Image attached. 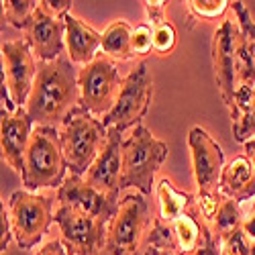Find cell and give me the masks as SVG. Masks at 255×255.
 Returning <instances> with one entry per match:
<instances>
[{
  "instance_id": "obj_1",
  "label": "cell",
  "mask_w": 255,
  "mask_h": 255,
  "mask_svg": "<svg viewBox=\"0 0 255 255\" xmlns=\"http://www.w3.org/2000/svg\"><path fill=\"white\" fill-rule=\"evenodd\" d=\"M80 104L78 70L63 53L55 61H39V72L27 102V115L35 125L57 127Z\"/></svg>"
},
{
  "instance_id": "obj_2",
  "label": "cell",
  "mask_w": 255,
  "mask_h": 255,
  "mask_svg": "<svg viewBox=\"0 0 255 255\" xmlns=\"http://www.w3.org/2000/svg\"><path fill=\"white\" fill-rule=\"evenodd\" d=\"M147 243L159 245L174 255H223L221 237L204 217L198 196L174 221L163 223L155 217Z\"/></svg>"
},
{
  "instance_id": "obj_3",
  "label": "cell",
  "mask_w": 255,
  "mask_h": 255,
  "mask_svg": "<svg viewBox=\"0 0 255 255\" xmlns=\"http://www.w3.org/2000/svg\"><path fill=\"white\" fill-rule=\"evenodd\" d=\"M59 139L70 174L86 176L88 169L98 159L100 151L104 149L106 139H109V129L102 125L100 119H96L82 104H78L63 121Z\"/></svg>"
},
{
  "instance_id": "obj_4",
  "label": "cell",
  "mask_w": 255,
  "mask_h": 255,
  "mask_svg": "<svg viewBox=\"0 0 255 255\" xmlns=\"http://www.w3.org/2000/svg\"><path fill=\"white\" fill-rule=\"evenodd\" d=\"M68 161L63 155L59 131L55 127L37 125L31 135V143L25 155L23 184L29 192L43 188H61L68 178Z\"/></svg>"
},
{
  "instance_id": "obj_5",
  "label": "cell",
  "mask_w": 255,
  "mask_h": 255,
  "mask_svg": "<svg viewBox=\"0 0 255 255\" xmlns=\"http://www.w3.org/2000/svg\"><path fill=\"white\" fill-rule=\"evenodd\" d=\"M188 147L192 155V172L198 186V202L202 206L204 217L215 221L217 208L223 200L221 194V176L225 169V153L221 145L210 137L202 127H192L188 133Z\"/></svg>"
},
{
  "instance_id": "obj_6",
  "label": "cell",
  "mask_w": 255,
  "mask_h": 255,
  "mask_svg": "<svg viewBox=\"0 0 255 255\" xmlns=\"http://www.w3.org/2000/svg\"><path fill=\"white\" fill-rule=\"evenodd\" d=\"M167 157V145L151 135L147 127L139 125L123 143V174L121 192L135 188L143 196H151L155 174Z\"/></svg>"
},
{
  "instance_id": "obj_7",
  "label": "cell",
  "mask_w": 255,
  "mask_h": 255,
  "mask_svg": "<svg viewBox=\"0 0 255 255\" xmlns=\"http://www.w3.org/2000/svg\"><path fill=\"white\" fill-rule=\"evenodd\" d=\"M8 212L16 245L29 251L43 239L53 223V200L49 196L16 190L8 198Z\"/></svg>"
},
{
  "instance_id": "obj_8",
  "label": "cell",
  "mask_w": 255,
  "mask_h": 255,
  "mask_svg": "<svg viewBox=\"0 0 255 255\" xmlns=\"http://www.w3.org/2000/svg\"><path fill=\"white\" fill-rule=\"evenodd\" d=\"M78 86L84 109L94 117L109 115L123 88V78L119 76L115 59L98 53L88 66L78 70Z\"/></svg>"
},
{
  "instance_id": "obj_9",
  "label": "cell",
  "mask_w": 255,
  "mask_h": 255,
  "mask_svg": "<svg viewBox=\"0 0 255 255\" xmlns=\"http://www.w3.org/2000/svg\"><path fill=\"white\" fill-rule=\"evenodd\" d=\"M151 98H153V80L147 63L141 61L123 80L119 98L113 106V111L102 117V125L106 129H117L121 133H125L127 129H135L145 119L147 111H149Z\"/></svg>"
},
{
  "instance_id": "obj_10",
  "label": "cell",
  "mask_w": 255,
  "mask_h": 255,
  "mask_svg": "<svg viewBox=\"0 0 255 255\" xmlns=\"http://www.w3.org/2000/svg\"><path fill=\"white\" fill-rule=\"evenodd\" d=\"M147 225H149V202L141 192L127 194L121 200L117 217L109 223L104 249L111 255H139Z\"/></svg>"
},
{
  "instance_id": "obj_11",
  "label": "cell",
  "mask_w": 255,
  "mask_h": 255,
  "mask_svg": "<svg viewBox=\"0 0 255 255\" xmlns=\"http://www.w3.org/2000/svg\"><path fill=\"white\" fill-rule=\"evenodd\" d=\"M53 223H57L61 231V243L70 255H98L106 247L109 227L92 215L61 204L55 210Z\"/></svg>"
},
{
  "instance_id": "obj_12",
  "label": "cell",
  "mask_w": 255,
  "mask_h": 255,
  "mask_svg": "<svg viewBox=\"0 0 255 255\" xmlns=\"http://www.w3.org/2000/svg\"><path fill=\"white\" fill-rule=\"evenodd\" d=\"M0 51H2V84H6L16 109H25L39 72L35 53L25 39L4 41Z\"/></svg>"
},
{
  "instance_id": "obj_13",
  "label": "cell",
  "mask_w": 255,
  "mask_h": 255,
  "mask_svg": "<svg viewBox=\"0 0 255 255\" xmlns=\"http://www.w3.org/2000/svg\"><path fill=\"white\" fill-rule=\"evenodd\" d=\"M25 33V41L31 45L35 57L39 61H55L63 55V43H66V20L57 14L47 0H41L33 16L20 29Z\"/></svg>"
},
{
  "instance_id": "obj_14",
  "label": "cell",
  "mask_w": 255,
  "mask_h": 255,
  "mask_svg": "<svg viewBox=\"0 0 255 255\" xmlns=\"http://www.w3.org/2000/svg\"><path fill=\"white\" fill-rule=\"evenodd\" d=\"M237 35L239 23H235L233 18H227L212 37V68H215L221 98L227 104L229 113L235 106L237 92Z\"/></svg>"
},
{
  "instance_id": "obj_15",
  "label": "cell",
  "mask_w": 255,
  "mask_h": 255,
  "mask_svg": "<svg viewBox=\"0 0 255 255\" xmlns=\"http://www.w3.org/2000/svg\"><path fill=\"white\" fill-rule=\"evenodd\" d=\"M57 200L61 204H68L74 206L86 215H92L100 221H104L109 225L121 208L119 200H113L106 194H102L100 190L92 188L82 176H74L70 174L66 178V182L61 184V188L57 190Z\"/></svg>"
},
{
  "instance_id": "obj_16",
  "label": "cell",
  "mask_w": 255,
  "mask_h": 255,
  "mask_svg": "<svg viewBox=\"0 0 255 255\" xmlns=\"http://www.w3.org/2000/svg\"><path fill=\"white\" fill-rule=\"evenodd\" d=\"M123 133L117 129H109L104 149L100 151L94 165L88 169L86 180L92 188L100 190L113 200H119L121 194V174H123Z\"/></svg>"
},
{
  "instance_id": "obj_17",
  "label": "cell",
  "mask_w": 255,
  "mask_h": 255,
  "mask_svg": "<svg viewBox=\"0 0 255 255\" xmlns=\"http://www.w3.org/2000/svg\"><path fill=\"white\" fill-rule=\"evenodd\" d=\"M35 123L27 115V109H18L16 113H0V147L2 159L20 176L25 167V155L31 143Z\"/></svg>"
},
{
  "instance_id": "obj_18",
  "label": "cell",
  "mask_w": 255,
  "mask_h": 255,
  "mask_svg": "<svg viewBox=\"0 0 255 255\" xmlns=\"http://www.w3.org/2000/svg\"><path fill=\"white\" fill-rule=\"evenodd\" d=\"M66 20V47H68V57L74 63H88L98 55V49L102 47V35L88 27L84 20L74 16L72 12L63 14Z\"/></svg>"
},
{
  "instance_id": "obj_19",
  "label": "cell",
  "mask_w": 255,
  "mask_h": 255,
  "mask_svg": "<svg viewBox=\"0 0 255 255\" xmlns=\"http://www.w3.org/2000/svg\"><path fill=\"white\" fill-rule=\"evenodd\" d=\"M221 194L239 204L255 196V169L247 155H237L225 165L221 176Z\"/></svg>"
},
{
  "instance_id": "obj_20",
  "label": "cell",
  "mask_w": 255,
  "mask_h": 255,
  "mask_svg": "<svg viewBox=\"0 0 255 255\" xmlns=\"http://www.w3.org/2000/svg\"><path fill=\"white\" fill-rule=\"evenodd\" d=\"M155 194H157V204H159L157 219L163 221V223H169V221L178 219L182 212H186L190 202L196 198L194 194H190V192H180V190H176L174 184L169 182L167 178H161L157 182Z\"/></svg>"
},
{
  "instance_id": "obj_21",
  "label": "cell",
  "mask_w": 255,
  "mask_h": 255,
  "mask_svg": "<svg viewBox=\"0 0 255 255\" xmlns=\"http://www.w3.org/2000/svg\"><path fill=\"white\" fill-rule=\"evenodd\" d=\"M131 37H133L131 25L127 20H115L102 33V53L117 61L133 59Z\"/></svg>"
},
{
  "instance_id": "obj_22",
  "label": "cell",
  "mask_w": 255,
  "mask_h": 255,
  "mask_svg": "<svg viewBox=\"0 0 255 255\" xmlns=\"http://www.w3.org/2000/svg\"><path fill=\"white\" fill-rule=\"evenodd\" d=\"M241 223H243V217H241V210H239V202L223 196V200H221V204L217 208L215 221H212V227H215L217 235L219 237L227 235L229 231L241 227Z\"/></svg>"
},
{
  "instance_id": "obj_23",
  "label": "cell",
  "mask_w": 255,
  "mask_h": 255,
  "mask_svg": "<svg viewBox=\"0 0 255 255\" xmlns=\"http://www.w3.org/2000/svg\"><path fill=\"white\" fill-rule=\"evenodd\" d=\"M37 6H39V2H35V0H4L2 12H4V18L10 27L23 29L25 23L37 10Z\"/></svg>"
},
{
  "instance_id": "obj_24",
  "label": "cell",
  "mask_w": 255,
  "mask_h": 255,
  "mask_svg": "<svg viewBox=\"0 0 255 255\" xmlns=\"http://www.w3.org/2000/svg\"><path fill=\"white\" fill-rule=\"evenodd\" d=\"M186 4H188V10L192 12V16L204 18V20L225 16V12L231 6L229 0H190Z\"/></svg>"
},
{
  "instance_id": "obj_25",
  "label": "cell",
  "mask_w": 255,
  "mask_h": 255,
  "mask_svg": "<svg viewBox=\"0 0 255 255\" xmlns=\"http://www.w3.org/2000/svg\"><path fill=\"white\" fill-rule=\"evenodd\" d=\"M176 45H178V31L169 20L153 27V51L157 55H169L176 49Z\"/></svg>"
},
{
  "instance_id": "obj_26",
  "label": "cell",
  "mask_w": 255,
  "mask_h": 255,
  "mask_svg": "<svg viewBox=\"0 0 255 255\" xmlns=\"http://www.w3.org/2000/svg\"><path fill=\"white\" fill-rule=\"evenodd\" d=\"M221 251H223V255H249L251 241L247 239L243 229L237 227L221 237Z\"/></svg>"
},
{
  "instance_id": "obj_27",
  "label": "cell",
  "mask_w": 255,
  "mask_h": 255,
  "mask_svg": "<svg viewBox=\"0 0 255 255\" xmlns=\"http://www.w3.org/2000/svg\"><path fill=\"white\" fill-rule=\"evenodd\" d=\"M233 137L243 145L255 137V96H253L251 106L241 115V119L237 123H233Z\"/></svg>"
},
{
  "instance_id": "obj_28",
  "label": "cell",
  "mask_w": 255,
  "mask_h": 255,
  "mask_svg": "<svg viewBox=\"0 0 255 255\" xmlns=\"http://www.w3.org/2000/svg\"><path fill=\"white\" fill-rule=\"evenodd\" d=\"M131 51L133 57L139 55H149L153 51V29L149 25H139L133 29V37H131Z\"/></svg>"
},
{
  "instance_id": "obj_29",
  "label": "cell",
  "mask_w": 255,
  "mask_h": 255,
  "mask_svg": "<svg viewBox=\"0 0 255 255\" xmlns=\"http://www.w3.org/2000/svg\"><path fill=\"white\" fill-rule=\"evenodd\" d=\"M231 8H233V12H235V16H237L239 29L251 39V43H253V47H255V20L251 18L249 8L245 6V2H241V0H235V2H231Z\"/></svg>"
},
{
  "instance_id": "obj_30",
  "label": "cell",
  "mask_w": 255,
  "mask_h": 255,
  "mask_svg": "<svg viewBox=\"0 0 255 255\" xmlns=\"http://www.w3.org/2000/svg\"><path fill=\"white\" fill-rule=\"evenodd\" d=\"M143 8H145L147 18H149V23H151V29L167 20V2L165 0H145Z\"/></svg>"
},
{
  "instance_id": "obj_31",
  "label": "cell",
  "mask_w": 255,
  "mask_h": 255,
  "mask_svg": "<svg viewBox=\"0 0 255 255\" xmlns=\"http://www.w3.org/2000/svg\"><path fill=\"white\" fill-rule=\"evenodd\" d=\"M0 251H6V247H8V243H10V237L14 235L12 233V221H10V212H6V208H4V204L0 206Z\"/></svg>"
},
{
  "instance_id": "obj_32",
  "label": "cell",
  "mask_w": 255,
  "mask_h": 255,
  "mask_svg": "<svg viewBox=\"0 0 255 255\" xmlns=\"http://www.w3.org/2000/svg\"><path fill=\"white\" fill-rule=\"evenodd\" d=\"M35 255H70V253L66 251V247H63V243L59 239H51V241H47L43 247H41Z\"/></svg>"
},
{
  "instance_id": "obj_33",
  "label": "cell",
  "mask_w": 255,
  "mask_h": 255,
  "mask_svg": "<svg viewBox=\"0 0 255 255\" xmlns=\"http://www.w3.org/2000/svg\"><path fill=\"white\" fill-rule=\"evenodd\" d=\"M241 229H243V233L247 235V239H249V241H255V204L251 206L249 215H247V217H243Z\"/></svg>"
},
{
  "instance_id": "obj_34",
  "label": "cell",
  "mask_w": 255,
  "mask_h": 255,
  "mask_svg": "<svg viewBox=\"0 0 255 255\" xmlns=\"http://www.w3.org/2000/svg\"><path fill=\"white\" fill-rule=\"evenodd\" d=\"M145 255H174V253H172V251H167V249H163V247H159V245L147 243V247H145Z\"/></svg>"
},
{
  "instance_id": "obj_35",
  "label": "cell",
  "mask_w": 255,
  "mask_h": 255,
  "mask_svg": "<svg viewBox=\"0 0 255 255\" xmlns=\"http://www.w3.org/2000/svg\"><path fill=\"white\" fill-rule=\"evenodd\" d=\"M243 151H245V155H247V159L253 163V169H255V137L251 139V141H247L245 145H243Z\"/></svg>"
},
{
  "instance_id": "obj_36",
  "label": "cell",
  "mask_w": 255,
  "mask_h": 255,
  "mask_svg": "<svg viewBox=\"0 0 255 255\" xmlns=\"http://www.w3.org/2000/svg\"><path fill=\"white\" fill-rule=\"evenodd\" d=\"M249 255H255V241H251V251H249Z\"/></svg>"
}]
</instances>
